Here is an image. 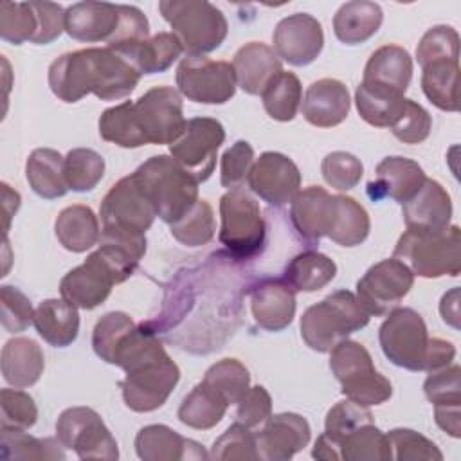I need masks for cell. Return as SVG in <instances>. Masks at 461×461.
Masks as SVG:
<instances>
[{
	"label": "cell",
	"instance_id": "obj_33",
	"mask_svg": "<svg viewBox=\"0 0 461 461\" xmlns=\"http://www.w3.org/2000/svg\"><path fill=\"white\" fill-rule=\"evenodd\" d=\"M337 265L331 258L317 250H304L290 259L283 279L295 292H317L333 281Z\"/></svg>",
	"mask_w": 461,
	"mask_h": 461
},
{
	"label": "cell",
	"instance_id": "obj_27",
	"mask_svg": "<svg viewBox=\"0 0 461 461\" xmlns=\"http://www.w3.org/2000/svg\"><path fill=\"white\" fill-rule=\"evenodd\" d=\"M412 79V58L400 45H382L367 59L362 83L405 94Z\"/></svg>",
	"mask_w": 461,
	"mask_h": 461
},
{
	"label": "cell",
	"instance_id": "obj_29",
	"mask_svg": "<svg viewBox=\"0 0 461 461\" xmlns=\"http://www.w3.org/2000/svg\"><path fill=\"white\" fill-rule=\"evenodd\" d=\"M38 335L54 348L70 346L79 333V313L74 304L61 299H45L34 310L32 321Z\"/></svg>",
	"mask_w": 461,
	"mask_h": 461
},
{
	"label": "cell",
	"instance_id": "obj_43",
	"mask_svg": "<svg viewBox=\"0 0 461 461\" xmlns=\"http://www.w3.org/2000/svg\"><path fill=\"white\" fill-rule=\"evenodd\" d=\"M340 459L344 461H389L391 448L385 432L375 423H366L340 441Z\"/></svg>",
	"mask_w": 461,
	"mask_h": 461
},
{
	"label": "cell",
	"instance_id": "obj_14",
	"mask_svg": "<svg viewBox=\"0 0 461 461\" xmlns=\"http://www.w3.org/2000/svg\"><path fill=\"white\" fill-rule=\"evenodd\" d=\"M137 124L148 144H171L185 128L182 95L173 86L162 85L144 92L133 101Z\"/></svg>",
	"mask_w": 461,
	"mask_h": 461
},
{
	"label": "cell",
	"instance_id": "obj_46",
	"mask_svg": "<svg viewBox=\"0 0 461 461\" xmlns=\"http://www.w3.org/2000/svg\"><path fill=\"white\" fill-rule=\"evenodd\" d=\"M148 38H149V22L146 14L135 5L119 4V25L113 36L108 40L106 47L130 59L131 54Z\"/></svg>",
	"mask_w": 461,
	"mask_h": 461
},
{
	"label": "cell",
	"instance_id": "obj_39",
	"mask_svg": "<svg viewBox=\"0 0 461 461\" xmlns=\"http://www.w3.org/2000/svg\"><path fill=\"white\" fill-rule=\"evenodd\" d=\"M4 459H65L63 445L56 438H34L25 430L0 429Z\"/></svg>",
	"mask_w": 461,
	"mask_h": 461
},
{
	"label": "cell",
	"instance_id": "obj_52",
	"mask_svg": "<svg viewBox=\"0 0 461 461\" xmlns=\"http://www.w3.org/2000/svg\"><path fill=\"white\" fill-rule=\"evenodd\" d=\"M211 459H259L256 434L240 421L232 423L211 447Z\"/></svg>",
	"mask_w": 461,
	"mask_h": 461
},
{
	"label": "cell",
	"instance_id": "obj_12",
	"mask_svg": "<svg viewBox=\"0 0 461 461\" xmlns=\"http://www.w3.org/2000/svg\"><path fill=\"white\" fill-rule=\"evenodd\" d=\"M225 140V130L212 117H193L180 137L169 144L173 160L198 184L205 182L216 166V155Z\"/></svg>",
	"mask_w": 461,
	"mask_h": 461
},
{
	"label": "cell",
	"instance_id": "obj_57",
	"mask_svg": "<svg viewBox=\"0 0 461 461\" xmlns=\"http://www.w3.org/2000/svg\"><path fill=\"white\" fill-rule=\"evenodd\" d=\"M432 130L430 113L412 99L405 101L403 112L391 126L393 135L403 144H420L423 142Z\"/></svg>",
	"mask_w": 461,
	"mask_h": 461
},
{
	"label": "cell",
	"instance_id": "obj_41",
	"mask_svg": "<svg viewBox=\"0 0 461 461\" xmlns=\"http://www.w3.org/2000/svg\"><path fill=\"white\" fill-rule=\"evenodd\" d=\"M182 45L173 32H158L148 38L130 58L140 74L166 72L182 54Z\"/></svg>",
	"mask_w": 461,
	"mask_h": 461
},
{
	"label": "cell",
	"instance_id": "obj_59",
	"mask_svg": "<svg viewBox=\"0 0 461 461\" xmlns=\"http://www.w3.org/2000/svg\"><path fill=\"white\" fill-rule=\"evenodd\" d=\"M32 9L38 20V32L32 40L34 45H49L65 31V9L54 2L32 0Z\"/></svg>",
	"mask_w": 461,
	"mask_h": 461
},
{
	"label": "cell",
	"instance_id": "obj_42",
	"mask_svg": "<svg viewBox=\"0 0 461 461\" xmlns=\"http://www.w3.org/2000/svg\"><path fill=\"white\" fill-rule=\"evenodd\" d=\"M104 158L90 148H74L67 153L63 162L65 182L70 191H92L104 175Z\"/></svg>",
	"mask_w": 461,
	"mask_h": 461
},
{
	"label": "cell",
	"instance_id": "obj_53",
	"mask_svg": "<svg viewBox=\"0 0 461 461\" xmlns=\"http://www.w3.org/2000/svg\"><path fill=\"white\" fill-rule=\"evenodd\" d=\"M321 173L328 185L337 191H349L357 187L364 175L360 158L348 151H331L321 162Z\"/></svg>",
	"mask_w": 461,
	"mask_h": 461
},
{
	"label": "cell",
	"instance_id": "obj_54",
	"mask_svg": "<svg viewBox=\"0 0 461 461\" xmlns=\"http://www.w3.org/2000/svg\"><path fill=\"white\" fill-rule=\"evenodd\" d=\"M423 393L432 405H461V367L450 364L430 371L423 382Z\"/></svg>",
	"mask_w": 461,
	"mask_h": 461
},
{
	"label": "cell",
	"instance_id": "obj_22",
	"mask_svg": "<svg viewBox=\"0 0 461 461\" xmlns=\"http://www.w3.org/2000/svg\"><path fill=\"white\" fill-rule=\"evenodd\" d=\"M421 166L407 157H385L375 169V180L367 184L371 200L391 198L398 203L407 202L425 182Z\"/></svg>",
	"mask_w": 461,
	"mask_h": 461
},
{
	"label": "cell",
	"instance_id": "obj_56",
	"mask_svg": "<svg viewBox=\"0 0 461 461\" xmlns=\"http://www.w3.org/2000/svg\"><path fill=\"white\" fill-rule=\"evenodd\" d=\"M0 312L2 326L9 333L25 331L34 321V308L29 297L11 285L0 288Z\"/></svg>",
	"mask_w": 461,
	"mask_h": 461
},
{
	"label": "cell",
	"instance_id": "obj_15",
	"mask_svg": "<svg viewBox=\"0 0 461 461\" xmlns=\"http://www.w3.org/2000/svg\"><path fill=\"white\" fill-rule=\"evenodd\" d=\"M414 285V274L396 258L382 259L367 268L357 283L360 306L375 317H384L400 306Z\"/></svg>",
	"mask_w": 461,
	"mask_h": 461
},
{
	"label": "cell",
	"instance_id": "obj_18",
	"mask_svg": "<svg viewBox=\"0 0 461 461\" xmlns=\"http://www.w3.org/2000/svg\"><path fill=\"white\" fill-rule=\"evenodd\" d=\"M312 438V429L306 418L295 412L270 414L263 429L256 432L259 459L288 461L301 452Z\"/></svg>",
	"mask_w": 461,
	"mask_h": 461
},
{
	"label": "cell",
	"instance_id": "obj_23",
	"mask_svg": "<svg viewBox=\"0 0 461 461\" xmlns=\"http://www.w3.org/2000/svg\"><path fill=\"white\" fill-rule=\"evenodd\" d=\"M351 99L346 85L339 79L322 77L313 81L301 103L303 117L317 128H333L346 121Z\"/></svg>",
	"mask_w": 461,
	"mask_h": 461
},
{
	"label": "cell",
	"instance_id": "obj_1",
	"mask_svg": "<svg viewBox=\"0 0 461 461\" xmlns=\"http://www.w3.org/2000/svg\"><path fill=\"white\" fill-rule=\"evenodd\" d=\"M140 72L108 47L65 52L49 67V86L63 103H77L88 94L101 101H119L139 85Z\"/></svg>",
	"mask_w": 461,
	"mask_h": 461
},
{
	"label": "cell",
	"instance_id": "obj_28",
	"mask_svg": "<svg viewBox=\"0 0 461 461\" xmlns=\"http://www.w3.org/2000/svg\"><path fill=\"white\" fill-rule=\"evenodd\" d=\"M2 376L13 387L34 385L45 369V357L38 342L27 337H14L2 348Z\"/></svg>",
	"mask_w": 461,
	"mask_h": 461
},
{
	"label": "cell",
	"instance_id": "obj_58",
	"mask_svg": "<svg viewBox=\"0 0 461 461\" xmlns=\"http://www.w3.org/2000/svg\"><path fill=\"white\" fill-rule=\"evenodd\" d=\"M272 414V398L263 385L249 387L247 393L236 403V421L254 429L267 421Z\"/></svg>",
	"mask_w": 461,
	"mask_h": 461
},
{
	"label": "cell",
	"instance_id": "obj_7",
	"mask_svg": "<svg viewBox=\"0 0 461 461\" xmlns=\"http://www.w3.org/2000/svg\"><path fill=\"white\" fill-rule=\"evenodd\" d=\"M267 223L259 203L245 189H229L220 198V243L234 259H250L261 252Z\"/></svg>",
	"mask_w": 461,
	"mask_h": 461
},
{
	"label": "cell",
	"instance_id": "obj_38",
	"mask_svg": "<svg viewBox=\"0 0 461 461\" xmlns=\"http://www.w3.org/2000/svg\"><path fill=\"white\" fill-rule=\"evenodd\" d=\"M265 112L281 122L292 121L303 103V86L294 72L281 70L261 94Z\"/></svg>",
	"mask_w": 461,
	"mask_h": 461
},
{
	"label": "cell",
	"instance_id": "obj_20",
	"mask_svg": "<svg viewBox=\"0 0 461 461\" xmlns=\"http://www.w3.org/2000/svg\"><path fill=\"white\" fill-rule=\"evenodd\" d=\"M402 214L409 230H445L452 220L450 194L438 180L425 178L421 187L402 203Z\"/></svg>",
	"mask_w": 461,
	"mask_h": 461
},
{
	"label": "cell",
	"instance_id": "obj_6",
	"mask_svg": "<svg viewBox=\"0 0 461 461\" xmlns=\"http://www.w3.org/2000/svg\"><path fill=\"white\" fill-rule=\"evenodd\" d=\"M330 369L340 393L362 407L380 405L393 394L391 382L376 371L369 351L357 340L344 339L330 351Z\"/></svg>",
	"mask_w": 461,
	"mask_h": 461
},
{
	"label": "cell",
	"instance_id": "obj_37",
	"mask_svg": "<svg viewBox=\"0 0 461 461\" xmlns=\"http://www.w3.org/2000/svg\"><path fill=\"white\" fill-rule=\"evenodd\" d=\"M421 70V90L425 97L443 112H457L459 61H434Z\"/></svg>",
	"mask_w": 461,
	"mask_h": 461
},
{
	"label": "cell",
	"instance_id": "obj_49",
	"mask_svg": "<svg viewBox=\"0 0 461 461\" xmlns=\"http://www.w3.org/2000/svg\"><path fill=\"white\" fill-rule=\"evenodd\" d=\"M391 459L398 461H441L443 454L434 441L412 429H393L387 434Z\"/></svg>",
	"mask_w": 461,
	"mask_h": 461
},
{
	"label": "cell",
	"instance_id": "obj_35",
	"mask_svg": "<svg viewBox=\"0 0 461 461\" xmlns=\"http://www.w3.org/2000/svg\"><path fill=\"white\" fill-rule=\"evenodd\" d=\"M229 403L205 382L196 384L178 407V420L196 430L216 427L227 412Z\"/></svg>",
	"mask_w": 461,
	"mask_h": 461
},
{
	"label": "cell",
	"instance_id": "obj_34",
	"mask_svg": "<svg viewBox=\"0 0 461 461\" xmlns=\"http://www.w3.org/2000/svg\"><path fill=\"white\" fill-rule=\"evenodd\" d=\"M407 97L373 85L360 83L355 90V104L358 115L371 126L391 128L403 112Z\"/></svg>",
	"mask_w": 461,
	"mask_h": 461
},
{
	"label": "cell",
	"instance_id": "obj_55",
	"mask_svg": "<svg viewBox=\"0 0 461 461\" xmlns=\"http://www.w3.org/2000/svg\"><path fill=\"white\" fill-rule=\"evenodd\" d=\"M254 148L247 140H236L220 158V182L227 189H240L254 164Z\"/></svg>",
	"mask_w": 461,
	"mask_h": 461
},
{
	"label": "cell",
	"instance_id": "obj_2",
	"mask_svg": "<svg viewBox=\"0 0 461 461\" xmlns=\"http://www.w3.org/2000/svg\"><path fill=\"white\" fill-rule=\"evenodd\" d=\"M133 176L155 214L167 225L178 221L198 202V182L173 157L153 155L133 171Z\"/></svg>",
	"mask_w": 461,
	"mask_h": 461
},
{
	"label": "cell",
	"instance_id": "obj_62",
	"mask_svg": "<svg viewBox=\"0 0 461 461\" xmlns=\"http://www.w3.org/2000/svg\"><path fill=\"white\" fill-rule=\"evenodd\" d=\"M439 313L447 324H450L456 330L459 328V288L457 286H454L450 292H447L441 297Z\"/></svg>",
	"mask_w": 461,
	"mask_h": 461
},
{
	"label": "cell",
	"instance_id": "obj_44",
	"mask_svg": "<svg viewBox=\"0 0 461 461\" xmlns=\"http://www.w3.org/2000/svg\"><path fill=\"white\" fill-rule=\"evenodd\" d=\"M171 236L185 247H202L212 241L216 221L212 207L207 200H200L178 221L169 225Z\"/></svg>",
	"mask_w": 461,
	"mask_h": 461
},
{
	"label": "cell",
	"instance_id": "obj_21",
	"mask_svg": "<svg viewBox=\"0 0 461 461\" xmlns=\"http://www.w3.org/2000/svg\"><path fill=\"white\" fill-rule=\"evenodd\" d=\"M335 212V194L321 185L304 187L290 202V221L295 232L310 245L330 234Z\"/></svg>",
	"mask_w": 461,
	"mask_h": 461
},
{
	"label": "cell",
	"instance_id": "obj_64",
	"mask_svg": "<svg viewBox=\"0 0 461 461\" xmlns=\"http://www.w3.org/2000/svg\"><path fill=\"white\" fill-rule=\"evenodd\" d=\"M0 187H2V200H4L2 202V207H4V230L7 232L11 218L14 216V212L20 207V194H18V191H13L5 182H2Z\"/></svg>",
	"mask_w": 461,
	"mask_h": 461
},
{
	"label": "cell",
	"instance_id": "obj_8",
	"mask_svg": "<svg viewBox=\"0 0 461 461\" xmlns=\"http://www.w3.org/2000/svg\"><path fill=\"white\" fill-rule=\"evenodd\" d=\"M101 238L146 240L157 214L142 194L133 173L117 180L104 194L101 207Z\"/></svg>",
	"mask_w": 461,
	"mask_h": 461
},
{
	"label": "cell",
	"instance_id": "obj_9",
	"mask_svg": "<svg viewBox=\"0 0 461 461\" xmlns=\"http://www.w3.org/2000/svg\"><path fill=\"white\" fill-rule=\"evenodd\" d=\"M378 342L391 364L409 371L427 369L430 337L416 310L398 306L387 313L378 331Z\"/></svg>",
	"mask_w": 461,
	"mask_h": 461
},
{
	"label": "cell",
	"instance_id": "obj_61",
	"mask_svg": "<svg viewBox=\"0 0 461 461\" xmlns=\"http://www.w3.org/2000/svg\"><path fill=\"white\" fill-rule=\"evenodd\" d=\"M434 420L448 436H461V405H434Z\"/></svg>",
	"mask_w": 461,
	"mask_h": 461
},
{
	"label": "cell",
	"instance_id": "obj_30",
	"mask_svg": "<svg viewBox=\"0 0 461 461\" xmlns=\"http://www.w3.org/2000/svg\"><path fill=\"white\" fill-rule=\"evenodd\" d=\"M384 22L382 7L369 0H353L339 7L333 16V32L344 45H358L375 36Z\"/></svg>",
	"mask_w": 461,
	"mask_h": 461
},
{
	"label": "cell",
	"instance_id": "obj_63",
	"mask_svg": "<svg viewBox=\"0 0 461 461\" xmlns=\"http://www.w3.org/2000/svg\"><path fill=\"white\" fill-rule=\"evenodd\" d=\"M312 456L321 461H340V450L335 441H331L324 432L317 438Z\"/></svg>",
	"mask_w": 461,
	"mask_h": 461
},
{
	"label": "cell",
	"instance_id": "obj_24",
	"mask_svg": "<svg viewBox=\"0 0 461 461\" xmlns=\"http://www.w3.org/2000/svg\"><path fill=\"white\" fill-rule=\"evenodd\" d=\"M119 25V4L77 2L65 9V32L77 41L95 43L113 36Z\"/></svg>",
	"mask_w": 461,
	"mask_h": 461
},
{
	"label": "cell",
	"instance_id": "obj_60",
	"mask_svg": "<svg viewBox=\"0 0 461 461\" xmlns=\"http://www.w3.org/2000/svg\"><path fill=\"white\" fill-rule=\"evenodd\" d=\"M456 358V348L452 342L430 337V346H429V355H427V373L447 367L452 364Z\"/></svg>",
	"mask_w": 461,
	"mask_h": 461
},
{
	"label": "cell",
	"instance_id": "obj_47",
	"mask_svg": "<svg viewBox=\"0 0 461 461\" xmlns=\"http://www.w3.org/2000/svg\"><path fill=\"white\" fill-rule=\"evenodd\" d=\"M38 20L31 2H2L0 4V38L13 45L34 40Z\"/></svg>",
	"mask_w": 461,
	"mask_h": 461
},
{
	"label": "cell",
	"instance_id": "obj_48",
	"mask_svg": "<svg viewBox=\"0 0 461 461\" xmlns=\"http://www.w3.org/2000/svg\"><path fill=\"white\" fill-rule=\"evenodd\" d=\"M418 65L423 68L434 61H459V34L450 25H434L416 47Z\"/></svg>",
	"mask_w": 461,
	"mask_h": 461
},
{
	"label": "cell",
	"instance_id": "obj_40",
	"mask_svg": "<svg viewBox=\"0 0 461 461\" xmlns=\"http://www.w3.org/2000/svg\"><path fill=\"white\" fill-rule=\"evenodd\" d=\"M99 135L106 142L117 144L121 148H140L148 144L137 124L133 101H124L106 108L99 117Z\"/></svg>",
	"mask_w": 461,
	"mask_h": 461
},
{
	"label": "cell",
	"instance_id": "obj_31",
	"mask_svg": "<svg viewBox=\"0 0 461 461\" xmlns=\"http://www.w3.org/2000/svg\"><path fill=\"white\" fill-rule=\"evenodd\" d=\"M54 232L63 249L70 252H86L92 249L99 238V220L88 205H68L59 211L54 221Z\"/></svg>",
	"mask_w": 461,
	"mask_h": 461
},
{
	"label": "cell",
	"instance_id": "obj_5",
	"mask_svg": "<svg viewBox=\"0 0 461 461\" xmlns=\"http://www.w3.org/2000/svg\"><path fill=\"white\" fill-rule=\"evenodd\" d=\"M393 258L420 277H456L461 272V230L457 225L439 232L407 229L398 238Z\"/></svg>",
	"mask_w": 461,
	"mask_h": 461
},
{
	"label": "cell",
	"instance_id": "obj_45",
	"mask_svg": "<svg viewBox=\"0 0 461 461\" xmlns=\"http://www.w3.org/2000/svg\"><path fill=\"white\" fill-rule=\"evenodd\" d=\"M202 382L212 387L229 405H236L250 387V375L240 360L223 358L205 371Z\"/></svg>",
	"mask_w": 461,
	"mask_h": 461
},
{
	"label": "cell",
	"instance_id": "obj_17",
	"mask_svg": "<svg viewBox=\"0 0 461 461\" xmlns=\"http://www.w3.org/2000/svg\"><path fill=\"white\" fill-rule=\"evenodd\" d=\"M272 43L279 59L294 67H306L324 47L322 25L308 13H294L277 22Z\"/></svg>",
	"mask_w": 461,
	"mask_h": 461
},
{
	"label": "cell",
	"instance_id": "obj_10",
	"mask_svg": "<svg viewBox=\"0 0 461 461\" xmlns=\"http://www.w3.org/2000/svg\"><path fill=\"white\" fill-rule=\"evenodd\" d=\"M56 438L59 443L74 450L79 459L115 461L119 457L117 441L90 407H68L56 421Z\"/></svg>",
	"mask_w": 461,
	"mask_h": 461
},
{
	"label": "cell",
	"instance_id": "obj_19",
	"mask_svg": "<svg viewBox=\"0 0 461 461\" xmlns=\"http://www.w3.org/2000/svg\"><path fill=\"white\" fill-rule=\"evenodd\" d=\"M252 317L267 331H281L295 315V290L281 277H265L249 290Z\"/></svg>",
	"mask_w": 461,
	"mask_h": 461
},
{
	"label": "cell",
	"instance_id": "obj_32",
	"mask_svg": "<svg viewBox=\"0 0 461 461\" xmlns=\"http://www.w3.org/2000/svg\"><path fill=\"white\" fill-rule=\"evenodd\" d=\"M65 157L52 148H38L34 149L25 162V176L31 189L45 198L54 200L61 198L68 187L63 173Z\"/></svg>",
	"mask_w": 461,
	"mask_h": 461
},
{
	"label": "cell",
	"instance_id": "obj_50",
	"mask_svg": "<svg viewBox=\"0 0 461 461\" xmlns=\"http://www.w3.org/2000/svg\"><path fill=\"white\" fill-rule=\"evenodd\" d=\"M373 423V414L369 407H362L351 400H340L337 402L324 418V434L339 445L340 450V441L349 436L353 430L358 427Z\"/></svg>",
	"mask_w": 461,
	"mask_h": 461
},
{
	"label": "cell",
	"instance_id": "obj_51",
	"mask_svg": "<svg viewBox=\"0 0 461 461\" xmlns=\"http://www.w3.org/2000/svg\"><path fill=\"white\" fill-rule=\"evenodd\" d=\"M0 429L29 430L38 420V407L31 394L16 389L0 391Z\"/></svg>",
	"mask_w": 461,
	"mask_h": 461
},
{
	"label": "cell",
	"instance_id": "obj_26",
	"mask_svg": "<svg viewBox=\"0 0 461 461\" xmlns=\"http://www.w3.org/2000/svg\"><path fill=\"white\" fill-rule=\"evenodd\" d=\"M236 85L249 95H261L267 85L283 70L276 50L263 41H249L232 59Z\"/></svg>",
	"mask_w": 461,
	"mask_h": 461
},
{
	"label": "cell",
	"instance_id": "obj_16",
	"mask_svg": "<svg viewBox=\"0 0 461 461\" xmlns=\"http://www.w3.org/2000/svg\"><path fill=\"white\" fill-rule=\"evenodd\" d=\"M247 184L268 205L283 207L301 191V171L286 155L265 151L254 160Z\"/></svg>",
	"mask_w": 461,
	"mask_h": 461
},
{
	"label": "cell",
	"instance_id": "obj_3",
	"mask_svg": "<svg viewBox=\"0 0 461 461\" xmlns=\"http://www.w3.org/2000/svg\"><path fill=\"white\" fill-rule=\"evenodd\" d=\"M369 317L353 292L337 290L306 308L301 317V337L310 349L330 353L339 342L367 326Z\"/></svg>",
	"mask_w": 461,
	"mask_h": 461
},
{
	"label": "cell",
	"instance_id": "obj_11",
	"mask_svg": "<svg viewBox=\"0 0 461 461\" xmlns=\"http://www.w3.org/2000/svg\"><path fill=\"white\" fill-rule=\"evenodd\" d=\"M178 380L180 369L166 353L126 371L119 387L128 409L135 412H151L167 402Z\"/></svg>",
	"mask_w": 461,
	"mask_h": 461
},
{
	"label": "cell",
	"instance_id": "obj_36",
	"mask_svg": "<svg viewBox=\"0 0 461 461\" xmlns=\"http://www.w3.org/2000/svg\"><path fill=\"white\" fill-rule=\"evenodd\" d=\"M371 220L364 205L346 194H335V212L328 238L340 247H357L369 236Z\"/></svg>",
	"mask_w": 461,
	"mask_h": 461
},
{
	"label": "cell",
	"instance_id": "obj_4",
	"mask_svg": "<svg viewBox=\"0 0 461 461\" xmlns=\"http://www.w3.org/2000/svg\"><path fill=\"white\" fill-rule=\"evenodd\" d=\"M162 18L171 25L185 56H203L216 50L227 38L225 14L207 0H162Z\"/></svg>",
	"mask_w": 461,
	"mask_h": 461
},
{
	"label": "cell",
	"instance_id": "obj_13",
	"mask_svg": "<svg viewBox=\"0 0 461 461\" xmlns=\"http://www.w3.org/2000/svg\"><path fill=\"white\" fill-rule=\"evenodd\" d=\"M178 92L202 104H223L236 94L232 63L205 56H185L176 68Z\"/></svg>",
	"mask_w": 461,
	"mask_h": 461
},
{
	"label": "cell",
	"instance_id": "obj_25",
	"mask_svg": "<svg viewBox=\"0 0 461 461\" xmlns=\"http://www.w3.org/2000/svg\"><path fill=\"white\" fill-rule=\"evenodd\" d=\"M135 452L142 461L207 459L203 445L180 436L167 425H146L135 436Z\"/></svg>",
	"mask_w": 461,
	"mask_h": 461
}]
</instances>
